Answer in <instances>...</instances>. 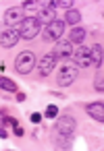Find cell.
<instances>
[{"mask_svg":"<svg viewBox=\"0 0 104 151\" xmlns=\"http://www.w3.org/2000/svg\"><path fill=\"white\" fill-rule=\"evenodd\" d=\"M75 118L73 116H60L56 120V126H54V132H56V143L60 149L65 147H71V141H73V132H75Z\"/></svg>","mask_w":104,"mask_h":151,"instance_id":"obj_1","label":"cell"},{"mask_svg":"<svg viewBox=\"0 0 104 151\" xmlns=\"http://www.w3.org/2000/svg\"><path fill=\"white\" fill-rule=\"evenodd\" d=\"M42 29V23L36 19V17H25L19 25H17V31L23 40H33Z\"/></svg>","mask_w":104,"mask_h":151,"instance_id":"obj_2","label":"cell"},{"mask_svg":"<svg viewBox=\"0 0 104 151\" xmlns=\"http://www.w3.org/2000/svg\"><path fill=\"white\" fill-rule=\"evenodd\" d=\"M36 64H38L36 54H33V52H29V50L21 52V54L15 58V70H17L19 75H29V73L36 68Z\"/></svg>","mask_w":104,"mask_h":151,"instance_id":"obj_3","label":"cell"},{"mask_svg":"<svg viewBox=\"0 0 104 151\" xmlns=\"http://www.w3.org/2000/svg\"><path fill=\"white\" fill-rule=\"evenodd\" d=\"M79 75V68L77 66H63L58 70V77H56V85L58 87H69Z\"/></svg>","mask_w":104,"mask_h":151,"instance_id":"obj_4","label":"cell"},{"mask_svg":"<svg viewBox=\"0 0 104 151\" xmlns=\"http://www.w3.org/2000/svg\"><path fill=\"white\" fill-rule=\"evenodd\" d=\"M56 6H54V2H40V11H38V21L40 23H52V21H56V11H54Z\"/></svg>","mask_w":104,"mask_h":151,"instance_id":"obj_5","label":"cell"},{"mask_svg":"<svg viewBox=\"0 0 104 151\" xmlns=\"http://www.w3.org/2000/svg\"><path fill=\"white\" fill-rule=\"evenodd\" d=\"M65 33V21H52L44 27V40H58Z\"/></svg>","mask_w":104,"mask_h":151,"instance_id":"obj_6","label":"cell"},{"mask_svg":"<svg viewBox=\"0 0 104 151\" xmlns=\"http://www.w3.org/2000/svg\"><path fill=\"white\" fill-rule=\"evenodd\" d=\"M71 58H75V66H77V68H87V66H92L89 46H81L77 52H73V56H71Z\"/></svg>","mask_w":104,"mask_h":151,"instance_id":"obj_7","label":"cell"},{"mask_svg":"<svg viewBox=\"0 0 104 151\" xmlns=\"http://www.w3.org/2000/svg\"><path fill=\"white\" fill-rule=\"evenodd\" d=\"M73 44H69V42H60V44H56L54 46V50L50 52L52 56H54V60H69L71 56H73Z\"/></svg>","mask_w":104,"mask_h":151,"instance_id":"obj_8","label":"cell"},{"mask_svg":"<svg viewBox=\"0 0 104 151\" xmlns=\"http://www.w3.org/2000/svg\"><path fill=\"white\" fill-rule=\"evenodd\" d=\"M23 19H25V17H23V9H21V6L7 9V13H4V23H7L9 27H17Z\"/></svg>","mask_w":104,"mask_h":151,"instance_id":"obj_9","label":"cell"},{"mask_svg":"<svg viewBox=\"0 0 104 151\" xmlns=\"http://www.w3.org/2000/svg\"><path fill=\"white\" fill-rule=\"evenodd\" d=\"M19 40H21V35L17 31V27H9L7 31H2V35H0V46L2 48H13Z\"/></svg>","mask_w":104,"mask_h":151,"instance_id":"obj_10","label":"cell"},{"mask_svg":"<svg viewBox=\"0 0 104 151\" xmlns=\"http://www.w3.org/2000/svg\"><path fill=\"white\" fill-rule=\"evenodd\" d=\"M54 64H56V60H54V56L52 54H46L42 60H38V70H40V75L42 77H48L52 70H54Z\"/></svg>","mask_w":104,"mask_h":151,"instance_id":"obj_11","label":"cell"},{"mask_svg":"<svg viewBox=\"0 0 104 151\" xmlns=\"http://www.w3.org/2000/svg\"><path fill=\"white\" fill-rule=\"evenodd\" d=\"M85 112L96 120V122H104V104L102 101H94V104H87L85 106Z\"/></svg>","mask_w":104,"mask_h":151,"instance_id":"obj_12","label":"cell"},{"mask_svg":"<svg viewBox=\"0 0 104 151\" xmlns=\"http://www.w3.org/2000/svg\"><path fill=\"white\" fill-rule=\"evenodd\" d=\"M89 56H92V64H96V66L100 68V66H102V60H104L102 44H94V46H89Z\"/></svg>","mask_w":104,"mask_h":151,"instance_id":"obj_13","label":"cell"},{"mask_svg":"<svg viewBox=\"0 0 104 151\" xmlns=\"http://www.w3.org/2000/svg\"><path fill=\"white\" fill-rule=\"evenodd\" d=\"M83 40H85V29L83 27H73L69 31V44H81L83 46Z\"/></svg>","mask_w":104,"mask_h":151,"instance_id":"obj_14","label":"cell"},{"mask_svg":"<svg viewBox=\"0 0 104 151\" xmlns=\"http://www.w3.org/2000/svg\"><path fill=\"white\" fill-rule=\"evenodd\" d=\"M79 21H81V13L77 9H69L65 15V25H77Z\"/></svg>","mask_w":104,"mask_h":151,"instance_id":"obj_15","label":"cell"},{"mask_svg":"<svg viewBox=\"0 0 104 151\" xmlns=\"http://www.w3.org/2000/svg\"><path fill=\"white\" fill-rule=\"evenodd\" d=\"M19 122L7 114V110H0V126H17Z\"/></svg>","mask_w":104,"mask_h":151,"instance_id":"obj_16","label":"cell"},{"mask_svg":"<svg viewBox=\"0 0 104 151\" xmlns=\"http://www.w3.org/2000/svg\"><path fill=\"white\" fill-rule=\"evenodd\" d=\"M0 89H4V91H9V93H15V91H17V83H13V81L7 79V77H0Z\"/></svg>","mask_w":104,"mask_h":151,"instance_id":"obj_17","label":"cell"},{"mask_svg":"<svg viewBox=\"0 0 104 151\" xmlns=\"http://www.w3.org/2000/svg\"><path fill=\"white\" fill-rule=\"evenodd\" d=\"M94 87L102 93L104 91V75H102V66L98 68V73H96V79H94Z\"/></svg>","mask_w":104,"mask_h":151,"instance_id":"obj_18","label":"cell"},{"mask_svg":"<svg viewBox=\"0 0 104 151\" xmlns=\"http://www.w3.org/2000/svg\"><path fill=\"white\" fill-rule=\"evenodd\" d=\"M23 11H29V13H36V11H40V2H33V0H27V2H23V6H21Z\"/></svg>","mask_w":104,"mask_h":151,"instance_id":"obj_19","label":"cell"},{"mask_svg":"<svg viewBox=\"0 0 104 151\" xmlns=\"http://www.w3.org/2000/svg\"><path fill=\"white\" fill-rule=\"evenodd\" d=\"M56 114H58V108L50 104V106L44 110V114H42V116H44V118H56Z\"/></svg>","mask_w":104,"mask_h":151,"instance_id":"obj_20","label":"cell"},{"mask_svg":"<svg viewBox=\"0 0 104 151\" xmlns=\"http://www.w3.org/2000/svg\"><path fill=\"white\" fill-rule=\"evenodd\" d=\"M54 6H58V9H73V2L71 0H58V2H54Z\"/></svg>","mask_w":104,"mask_h":151,"instance_id":"obj_21","label":"cell"},{"mask_svg":"<svg viewBox=\"0 0 104 151\" xmlns=\"http://www.w3.org/2000/svg\"><path fill=\"white\" fill-rule=\"evenodd\" d=\"M29 120H31V122H33V124H38V122H40V120H42V114H38V112H33V114H31V116H29Z\"/></svg>","mask_w":104,"mask_h":151,"instance_id":"obj_22","label":"cell"},{"mask_svg":"<svg viewBox=\"0 0 104 151\" xmlns=\"http://www.w3.org/2000/svg\"><path fill=\"white\" fill-rule=\"evenodd\" d=\"M13 132H15V137H23V128L17 124V126H13Z\"/></svg>","mask_w":104,"mask_h":151,"instance_id":"obj_23","label":"cell"},{"mask_svg":"<svg viewBox=\"0 0 104 151\" xmlns=\"http://www.w3.org/2000/svg\"><path fill=\"white\" fill-rule=\"evenodd\" d=\"M15 97H17V101H25V93H21V91H17Z\"/></svg>","mask_w":104,"mask_h":151,"instance_id":"obj_24","label":"cell"},{"mask_svg":"<svg viewBox=\"0 0 104 151\" xmlns=\"http://www.w3.org/2000/svg\"><path fill=\"white\" fill-rule=\"evenodd\" d=\"M0 137H2V139H7V137H9V132H7V128H4V126H0Z\"/></svg>","mask_w":104,"mask_h":151,"instance_id":"obj_25","label":"cell"},{"mask_svg":"<svg viewBox=\"0 0 104 151\" xmlns=\"http://www.w3.org/2000/svg\"><path fill=\"white\" fill-rule=\"evenodd\" d=\"M0 35H2V29H0Z\"/></svg>","mask_w":104,"mask_h":151,"instance_id":"obj_26","label":"cell"}]
</instances>
